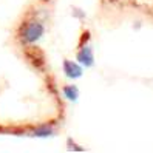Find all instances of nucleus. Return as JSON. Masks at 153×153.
I'll use <instances>...</instances> for the list:
<instances>
[{"label": "nucleus", "mask_w": 153, "mask_h": 153, "mask_svg": "<svg viewBox=\"0 0 153 153\" xmlns=\"http://www.w3.org/2000/svg\"><path fill=\"white\" fill-rule=\"evenodd\" d=\"M28 134L30 136H34V138H50L53 134H56V125L42 124V125H37V127H33L28 131Z\"/></svg>", "instance_id": "nucleus-4"}, {"label": "nucleus", "mask_w": 153, "mask_h": 153, "mask_svg": "<svg viewBox=\"0 0 153 153\" xmlns=\"http://www.w3.org/2000/svg\"><path fill=\"white\" fill-rule=\"evenodd\" d=\"M76 60L84 68H91L94 65L93 48H91V45H90L88 40H82V42H80V47H79L77 54H76Z\"/></svg>", "instance_id": "nucleus-2"}, {"label": "nucleus", "mask_w": 153, "mask_h": 153, "mask_svg": "<svg viewBox=\"0 0 153 153\" xmlns=\"http://www.w3.org/2000/svg\"><path fill=\"white\" fill-rule=\"evenodd\" d=\"M62 70H64V74L67 76V79H70V80H77V79L82 77L85 68L80 65L77 60L65 59L64 64H62Z\"/></svg>", "instance_id": "nucleus-3"}, {"label": "nucleus", "mask_w": 153, "mask_h": 153, "mask_svg": "<svg viewBox=\"0 0 153 153\" xmlns=\"http://www.w3.org/2000/svg\"><path fill=\"white\" fill-rule=\"evenodd\" d=\"M45 36V23L39 19V16H33L25 19L17 31V39L22 47H33L40 42Z\"/></svg>", "instance_id": "nucleus-1"}, {"label": "nucleus", "mask_w": 153, "mask_h": 153, "mask_svg": "<svg viewBox=\"0 0 153 153\" xmlns=\"http://www.w3.org/2000/svg\"><path fill=\"white\" fill-rule=\"evenodd\" d=\"M62 94H64V97L67 99V101L70 102H76L79 99V88L73 84L70 85H65L64 88H62Z\"/></svg>", "instance_id": "nucleus-5"}]
</instances>
